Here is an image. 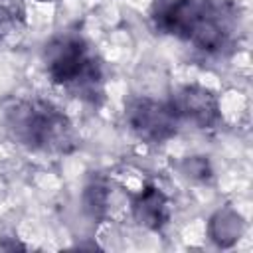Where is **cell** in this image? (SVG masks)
I'll use <instances>...</instances> for the list:
<instances>
[{
    "instance_id": "obj_7",
    "label": "cell",
    "mask_w": 253,
    "mask_h": 253,
    "mask_svg": "<svg viewBox=\"0 0 253 253\" xmlns=\"http://www.w3.org/2000/svg\"><path fill=\"white\" fill-rule=\"evenodd\" d=\"M26 28L24 0H0V43L22 34Z\"/></svg>"
},
{
    "instance_id": "obj_2",
    "label": "cell",
    "mask_w": 253,
    "mask_h": 253,
    "mask_svg": "<svg viewBox=\"0 0 253 253\" xmlns=\"http://www.w3.org/2000/svg\"><path fill=\"white\" fill-rule=\"evenodd\" d=\"M4 121L12 138L32 152L69 154L79 144L71 119L55 103L42 97L14 101L6 107Z\"/></svg>"
},
{
    "instance_id": "obj_4",
    "label": "cell",
    "mask_w": 253,
    "mask_h": 253,
    "mask_svg": "<svg viewBox=\"0 0 253 253\" xmlns=\"http://www.w3.org/2000/svg\"><path fill=\"white\" fill-rule=\"evenodd\" d=\"M125 119L128 128L146 144H162L178 134L180 117L170 101H158L152 97H134L126 103Z\"/></svg>"
},
{
    "instance_id": "obj_6",
    "label": "cell",
    "mask_w": 253,
    "mask_h": 253,
    "mask_svg": "<svg viewBox=\"0 0 253 253\" xmlns=\"http://www.w3.org/2000/svg\"><path fill=\"white\" fill-rule=\"evenodd\" d=\"M130 211L138 225L150 231H160L170 221V200L160 188L148 184L132 196Z\"/></svg>"
},
{
    "instance_id": "obj_3",
    "label": "cell",
    "mask_w": 253,
    "mask_h": 253,
    "mask_svg": "<svg viewBox=\"0 0 253 253\" xmlns=\"http://www.w3.org/2000/svg\"><path fill=\"white\" fill-rule=\"evenodd\" d=\"M43 63L53 85L93 105L103 99V61L85 38L77 34L53 36L43 47Z\"/></svg>"
},
{
    "instance_id": "obj_8",
    "label": "cell",
    "mask_w": 253,
    "mask_h": 253,
    "mask_svg": "<svg viewBox=\"0 0 253 253\" xmlns=\"http://www.w3.org/2000/svg\"><path fill=\"white\" fill-rule=\"evenodd\" d=\"M211 237L219 245H229L241 235V217L233 210L217 211V215L211 219Z\"/></svg>"
},
{
    "instance_id": "obj_1",
    "label": "cell",
    "mask_w": 253,
    "mask_h": 253,
    "mask_svg": "<svg viewBox=\"0 0 253 253\" xmlns=\"http://www.w3.org/2000/svg\"><path fill=\"white\" fill-rule=\"evenodd\" d=\"M156 30L210 55L233 49L239 16L229 0H158L152 12Z\"/></svg>"
},
{
    "instance_id": "obj_9",
    "label": "cell",
    "mask_w": 253,
    "mask_h": 253,
    "mask_svg": "<svg viewBox=\"0 0 253 253\" xmlns=\"http://www.w3.org/2000/svg\"><path fill=\"white\" fill-rule=\"evenodd\" d=\"M107 196H109V184L103 178H93L85 188V210L93 217H103L107 210Z\"/></svg>"
},
{
    "instance_id": "obj_10",
    "label": "cell",
    "mask_w": 253,
    "mask_h": 253,
    "mask_svg": "<svg viewBox=\"0 0 253 253\" xmlns=\"http://www.w3.org/2000/svg\"><path fill=\"white\" fill-rule=\"evenodd\" d=\"M38 2H55V0H38Z\"/></svg>"
},
{
    "instance_id": "obj_5",
    "label": "cell",
    "mask_w": 253,
    "mask_h": 253,
    "mask_svg": "<svg viewBox=\"0 0 253 253\" xmlns=\"http://www.w3.org/2000/svg\"><path fill=\"white\" fill-rule=\"evenodd\" d=\"M170 103L180 117V121H188L198 128H215L221 123V107L219 99L213 91L202 85H184L172 97Z\"/></svg>"
}]
</instances>
